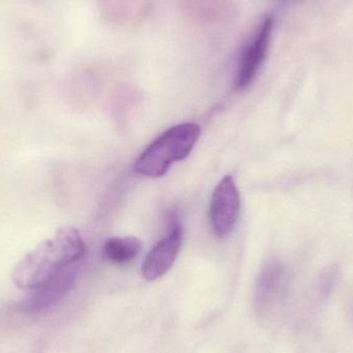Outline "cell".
I'll return each instance as SVG.
<instances>
[{
	"instance_id": "6",
	"label": "cell",
	"mask_w": 353,
	"mask_h": 353,
	"mask_svg": "<svg viewBox=\"0 0 353 353\" xmlns=\"http://www.w3.org/2000/svg\"><path fill=\"white\" fill-rule=\"evenodd\" d=\"M288 282L285 267L278 261L263 265L255 286V306L261 314L269 313L280 302Z\"/></svg>"
},
{
	"instance_id": "9",
	"label": "cell",
	"mask_w": 353,
	"mask_h": 353,
	"mask_svg": "<svg viewBox=\"0 0 353 353\" xmlns=\"http://www.w3.org/2000/svg\"><path fill=\"white\" fill-rule=\"evenodd\" d=\"M335 280L336 273H334L333 271H330V273H327L325 278H323V281H321V294H323V296H327L329 292H331L332 288H333L334 284H335Z\"/></svg>"
},
{
	"instance_id": "7",
	"label": "cell",
	"mask_w": 353,
	"mask_h": 353,
	"mask_svg": "<svg viewBox=\"0 0 353 353\" xmlns=\"http://www.w3.org/2000/svg\"><path fill=\"white\" fill-rule=\"evenodd\" d=\"M79 263H80L66 268L43 288H39L35 296L22 305L21 310L39 312L59 302L74 286L78 274Z\"/></svg>"
},
{
	"instance_id": "5",
	"label": "cell",
	"mask_w": 353,
	"mask_h": 353,
	"mask_svg": "<svg viewBox=\"0 0 353 353\" xmlns=\"http://www.w3.org/2000/svg\"><path fill=\"white\" fill-rule=\"evenodd\" d=\"M183 242V226L174 221L170 232L147 254L142 265L143 277L154 281L163 277L175 263Z\"/></svg>"
},
{
	"instance_id": "1",
	"label": "cell",
	"mask_w": 353,
	"mask_h": 353,
	"mask_svg": "<svg viewBox=\"0 0 353 353\" xmlns=\"http://www.w3.org/2000/svg\"><path fill=\"white\" fill-rule=\"evenodd\" d=\"M85 253L86 246L79 230L63 226L18 261L12 281L20 290H39L66 268L80 263Z\"/></svg>"
},
{
	"instance_id": "4",
	"label": "cell",
	"mask_w": 353,
	"mask_h": 353,
	"mask_svg": "<svg viewBox=\"0 0 353 353\" xmlns=\"http://www.w3.org/2000/svg\"><path fill=\"white\" fill-rule=\"evenodd\" d=\"M274 25L273 14L265 17L243 49L236 81V88L240 90L248 88L259 74L269 52Z\"/></svg>"
},
{
	"instance_id": "8",
	"label": "cell",
	"mask_w": 353,
	"mask_h": 353,
	"mask_svg": "<svg viewBox=\"0 0 353 353\" xmlns=\"http://www.w3.org/2000/svg\"><path fill=\"white\" fill-rule=\"evenodd\" d=\"M142 249V243L134 236L111 238L103 245V256L111 263L125 265L134 261Z\"/></svg>"
},
{
	"instance_id": "3",
	"label": "cell",
	"mask_w": 353,
	"mask_h": 353,
	"mask_svg": "<svg viewBox=\"0 0 353 353\" xmlns=\"http://www.w3.org/2000/svg\"><path fill=\"white\" fill-rule=\"evenodd\" d=\"M241 199L232 176H225L216 185L210 201V221L217 238L232 234L240 215Z\"/></svg>"
},
{
	"instance_id": "2",
	"label": "cell",
	"mask_w": 353,
	"mask_h": 353,
	"mask_svg": "<svg viewBox=\"0 0 353 353\" xmlns=\"http://www.w3.org/2000/svg\"><path fill=\"white\" fill-rule=\"evenodd\" d=\"M199 136V124L188 122L173 126L145 149L134 163V172L149 178L165 176L174 163L190 154Z\"/></svg>"
}]
</instances>
